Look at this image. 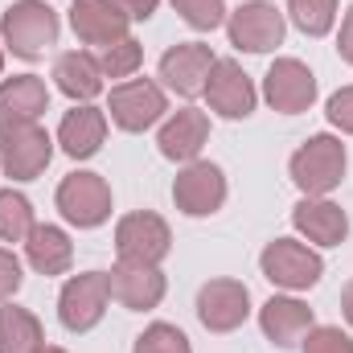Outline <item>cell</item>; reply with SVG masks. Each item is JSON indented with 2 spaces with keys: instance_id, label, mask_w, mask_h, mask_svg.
I'll return each mask as SVG.
<instances>
[{
  "instance_id": "1",
  "label": "cell",
  "mask_w": 353,
  "mask_h": 353,
  "mask_svg": "<svg viewBox=\"0 0 353 353\" xmlns=\"http://www.w3.org/2000/svg\"><path fill=\"white\" fill-rule=\"evenodd\" d=\"M0 33H4V46L17 58L33 62L58 41V12L46 0H17V4H8V12L0 21Z\"/></svg>"
},
{
  "instance_id": "2",
  "label": "cell",
  "mask_w": 353,
  "mask_h": 353,
  "mask_svg": "<svg viewBox=\"0 0 353 353\" xmlns=\"http://www.w3.org/2000/svg\"><path fill=\"white\" fill-rule=\"evenodd\" d=\"M292 181L308 193V197H325L341 185L345 176V144L333 136H312L296 157H292Z\"/></svg>"
},
{
  "instance_id": "3",
  "label": "cell",
  "mask_w": 353,
  "mask_h": 353,
  "mask_svg": "<svg viewBox=\"0 0 353 353\" xmlns=\"http://www.w3.org/2000/svg\"><path fill=\"white\" fill-rule=\"evenodd\" d=\"M173 247V234H169V222L152 210H140V214H128L119 218L115 226V251H119V263H136V267H157Z\"/></svg>"
},
{
  "instance_id": "4",
  "label": "cell",
  "mask_w": 353,
  "mask_h": 353,
  "mask_svg": "<svg viewBox=\"0 0 353 353\" xmlns=\"http://www.w3.org/2000/svg\"><path fill=\"white\" fill-rule=\"evenodd\" d=\"M54 157V140L37 123H4L0 128V169L12 181H33L46 173Z\"/></svg>"
},
{
  "instance_id": "5",
  "label": "cell",
  "mask_w": 353,
  "mask_h": 353,
  "mask_svg": "<svg viewBox=\"0 0 353 353\" xmlns=\"http://www.w3.org/2000/svg\"><path fill=\"white\" fill-rule=\"evenodd\" d=\"M259 267H263V275L275 283V288H288V292H308V288L321 279L325 259H321L312 247L296 243V239H275V243H267V247H263Z\"/></svg>"
},
{
  "instance_id": "6",
  "label": "cell",
  "mask_w": 353,
  "mask_h": 353,
  "mask_svg": "<svg viewBox=\"0 0 353 353\" xmlns=\"http://www.w3.org/2000/svg\"><path fill=\"white\" fill-rule=\"evenodd\" d=\"M107 300H111V275L107 271L74 275V279H66V288L58 296V316L70 333H90L103 321Z\"/></svg>"
},
{
  "instance_id": "7",
  "label": "cell",
  "mask_w": 353,
  "mask_h": 353,
  "mask_svg": "<svg viewBox=\"0 0 353 353\" xmlns=\"http://www.w3.org/2000/svg\"><path fill=\"white\" fill-rule=\"evenodd\" d=\"M58 210L79 230L103 226L111 218V189L99 173H70L58 185Z\"/></svg>"
},
{
  "instance_id": "8",
  "label": "cell",
  "mask_w": 353,
  "mask_h": 353,
  "mask_svg": "<svg viewBox=\"0 0 353 353\" xmlns=\"http://www.w3.org/2000/svg\"><path fill=\"white\" fill-rule=\"evenodd\" d=\"M173 201L189 218H210L226 201V176L210 161H189L173 181Z\"/></svg>"
},
{
  "instance_id": "9",
  "label": "cell",
  "mask_w": 353,
  "mask_h": 353,
  "mask_svg": "<svg viewBox=\"0 0 353 353\" xmlns=\"http://www.w3.org/2000/svg\"><path fill=\"white\" fill-rule=\"evenodd\" d=\"M226 33H230V46L247 54H267L283 41V12L267 0H247L243 8L230 12Z\"/></svg>"
},
{
  "instance_id": "10",
  "label": "cell",
  "mask_w": 353,
  "mask_h": 353,
  "mask_svg": "<svg viewBox=\"0 0 353 353\" xmlns=\"http://www.w3.org/2000/svg\"><path fill=\"white\" fill-rule=\"evenodd\" d=\"M107 111H111L115 128H123V132H144V128H152V123L169 111V103H165V90L157 87L152 79H132V83H119V87L111 90Z\"/></svg>"
},
{
  "instance_id": "11",
  "label": "cell",
  "mask_w": 353,
  "mask_h": 353,
  "mask_svg": "<svg viewBox=\"0 0 353 353\" xmlns=\"http://www.w3.org/2000/svg\"><path fill=\"white\" fill-rule=\"evenodd\" d=\"M205 99H210V107L218 111V115H226V119H247L251 111H255V83H251V74L234 62V58H214V66H210V79H205Z\"/></svg>"
},
{
  "instance_id": "12",
  "label": "cell",
  "mask_w": 353,
  "mask_h": 353,
  "mask_svg": "<svg viewBox=\"0 0 353 353\" xmlns=\"http://www.w3.org/2000/svg\"><path fill=\"white\" fill-rule=\"evenodd\" d=\"M197 316L210 333H230L251 316V292L239 279H210L197 292Z\"/></svg>"
},
{
  "instance_id": "13",
  "label": "cell",
  "mask_w": 353,
  "mask_h": 353,
  "mask_svg": "<svg viewBox=\"0 0 353 353\" xmlns=\"http://www.w3.org/2000/svg\"><path fill=\"white\" fill-rule=\"evenodd\" d=\"M70 25H74L79 41L107 50V46L128 37L132 12L123 8V0H74L70 4Z\"/></svg>"
},
{
  "instance_id": "14",
  "label": "cell",
  "mask_w": 353,
  "mask_h": 353,
  "mask_svg": "<svg viewBox=\"0 0 353 353\" xmlns=\"http://www.w3.org/2000/svg\"><path fill=\"white\" fill-rule=\"evenodd\" d=\"M263 94H267V103H271L275 111H283V115H300V111H308L312 99H316V79H312V70H308L304 62H296V58H279V62L267 70Z\"/></svg>"
},
{
  "instance_id": "15",
  "label": "cell",
  "mask_w": 353,
  "mask_h": 353,
  "mask_svg": "<svg viewBox=\"0 0 353 353\" xmlns=\"http://www.w3.org/2000/svg\"><path fill=\"white\" fill-rule=\"evenodd\" d=\"M210 66H214L210 46H201V41H185V46H173V50L161 58V79H165V87L176 90L181 99H193V94L205 90Z\"/></svg>"
},
{
  "instance_id": "16",
  "label": "cell",
  "mask_w": 353,
  "mask_h": 353,
  "mask_svg": "<svg viewBox=\"0 0 353 353\" xmlns=\"http://www.w3.org/2000/svg\"><path fill=\"white\" fill-rule=\"evenodd\" d=\"M292 226H296L308 243H316V247H341L345 234H350L345 210L333 205V201H325V197H304V201L292 210Z\"/></svg>"
},
{
  "instance_id": "17",
  "label": "cell",
  "mask_w": 353,
  "mask_h": 353,
  "mask_svg": "<svg viewBox=\"0 0 353 353\" xmlns=\"http://www.w3.org/2000/svg\"><path fill=\"white\" fill-rule=\"evenodd\" d=\"M111 300H119L132 312L157 308L165 300V275L161 267H136V263H119L111 271Z\"/></svg>"
},
{
  "instance_id": "18",
  "label": "cell",
  "mask_w": 353,
  "mask_h": 353,
  "mask_svg": "<svg viewBox=\"0 0 353 353\" xmlns=\"http://www.w3.org/2000/svg\"><path fill=\"white\" fill-rule=\"evenodd\" d=\"M205 140H210V119H205V111H197V107H181L173 119L161 128V157H169V161H197V152L205 148Z\"/></svg>"
},
{
  "instance_id": "19",
  "label": "cell",
  "mask_w": 353,
  "mask_h": 353,
  "mask_svg": "<svg viewBox=\"0 0 353 353\" xmlns=\"http://www.w3.org/2000/svg\"><path fill=\"white\" fill-rule=\"evenodd\" d=\"M259 325H263L267 341H275L279 350H292L296 341L308 337V329H312V308L300 304V300H288V296H271L263 308H259Z\"/></svg>"
},
{
  "instance_id": "20",
  "label": "cell",
  "mask_w": 353,
  "mask_h": 353,
  "mask_svg": "<svg viewBox=\"0 0 353 353\" xmlns=\"http://www.w3.org/2000/svg\"><path fill=\"white\" fill-rule=\"evenodd\" d=\"M50 107V90L37 74H17L0 87V128L4 123H37Z\"/></svg>"
},
{
  "instance_id": "21",
  "label": "cell",
  "mask_w": 353,
  "mask_h": 353,
  "mask_svg": "<svg viewBox=\"0 0 353 353\" xmlns=\"http://www.w3.org/2000/svg\"><path fill=\"white\" fill-rule=\"evenodd\" d=\"M103 136H107V115L99 107H74V111H66V119L58 128V144L74 161L94 157L103 148Z\"/></svg>"
},
{
  "instance_id": "22",
  "label": "cell",
  "mask_w": 353,
  "mask_h": 353,
  "mask_svg": "<svg viewBox=\"0 0 353 353\" xmlns=\"http://www.w3.org/2000/svg\"><path fill=\"white\" fill-rule=\"evenodd\" d=\"M25 255H29V267L41 275H62L74 263V247H70L66 230H58V226H33V234L25 239Z\"/></svg>"
},
{
  "instance_id": "23",
  "label": "cell",
  "mask_w": 353,
  "mask_h": 353,
  "mask_svg": "<svg viewBox=\"0 0 353 353\" xmlns=\"http://www.w3.org/2000/svg\"><path fill=\"white\" fill-rule=\"evenodd\" d=\"M54 79H58V90L70 94L74 103H87V99H94L103 90V70H99V62L90 54H83V50L62 54L54 62Z\"/></svg>"
},
{
  "instance_id": "24",
  "label": "cell",
  "mask_w": 353,
  "mask_h": 353,
  "mask_svg": "<svg viewBox=\"0 0 353 353\" xmlns=\"http://www.w3.org/2000/svg\"><path fill=\"white\" fill-rule=\"evenodd\" d=\"M41 345H46L41 321L29 308L4 304L0 308V353H37Z\"/></svg>"
},
{
  "instance_id": "25",
  "label": "cell",
  "mask_w": 353,
  "mask_h": 353,
  "mask_svg": "<svg viewBox=\"0 0 353 353\" xmlns=\"http://www.w3.org/2000/svg\"><path fill=\"white\" fill-rule=\"evenodd\" d=\"M29 234H33V205H29V197L4 189L0 193V239L4 243H25Z\"/></svg>"
},
{
  "instance_id": "26",
  "label": "cell",
  "mask_w": 353,
  "mask_h": 353,
  "mask_svg": "<svg viewBox=\"0 0 353 353\" xmlns=\"http://www.w3.org/2000/svg\"><path fill=\"white\" fill-rule=\"evenodd\" d=\"M292 25L308 37H325L337 21V0H288Z\"/></svg>"
},
{
  "instance_id": "27",
  "label": "cell",
  "mask_w": 353,
  "mask_h": 353,
  "mask_svg": "<svg viewBox=\"0 0 353 353\" xmlns=\"http://www.w3.org/2000/svg\"><path fill=\"white\" fill-rule=\"evenodd\" d=\"M132 353H193V350H189V337H185L176 325L157 321V325H148V329L136 337V350Z\"/></svg>"
},
{
  "instance_id": "28",
  "label": "cell",
  "mask_w": 353,
  "mask_h": 353,
  "mask_svg": "<svg viewBox=\"0 0 353 353\" xmlns=\"http://www.w3.org/2000/svg\"><path fill=\"white\" fill-rule=\"evenodd\" d=\"M140 58H144L140 41L123 37V41H115V46H107V50H103V58H99V70H103L107 79H128V74H136Z\"/></svg>"
},
{
  "instance_id": "29",
  "label": "cell",
  "mask_w": 353,
  "mask_h": 353,
  "mask_svg": "<svg viewBox=\"0 0 353 353\" xmlns=\"http://www.w3.org/2000/svg\"><path fill=\"white\" fill-rule=\"evenodd\" d=\"M173 8L193 25V29H218L226 21V0H173Z\"/></svg>"
},
{
  "instance_id": "30",
  "label": "cell",
  "mask_w": 353,
  "mask_h": 353,
  "mask_svg": "<svg viewBox=\"0 0 353 353\" xmlns=\"http://www.w3.org/2000/svg\"><path fill=\"white\" fill-rule=\"evenodd\" d=\"M304 353H353V341L337 325H321V329H308Z\"/></svg>"
},
{
  "instance_id": "31",
  "label": "cell",
  "mask_w": 353,
  "mask_h": 353,
  "mask_svg": "<svg viewBox=\"0 0 353 353\" xmlns=\"http://www.w3.org/2000/svg\"><path fill=\"white\" fill-rule=\"evenodd\" d=\"M325 115H329V123H333V128H341V132H350V136H353V87L337 90V94L329 99Z\"/></svg>"
},
{
  "instance_id": "32",
  "label": "cell",
  "mask_w": 353,
  "mask_h": 353,
  "mask_svg": "<svg viewBox=\"0 0 353 353\" xmlns=\"http://www.w3.org/2000/svg\"><path fill=\"white\" fill-rule=\"evenodd\" d=\"M21 259L12 255V251H4L0 247V304L8 300V296H17V288H21Z\"/></svg>"
},
{
  "instance_id": "33",
  "label": "cell",
  "mask_w": 353,
  "mask_h": 353,
  "mask_svg": "<svg viewBox=\"0 0 353 353\" xmlns=\"http://www.w3.org/2000/svg\"><path fill=\"white\" fill-rule=\"evenodd\" d=\"M337 54L353 66V8L345 12V25H341V37H337Z\"/></svg>"
},
{
  "instance_id": "34",
  "label": "cell",
  "mask_w": 353,
  "mask_h": 353,
  "mask_svg": "<svg viewBox=\"0 0 353 353\" xmlns=\"http://www.w3.org/2000/svg\"><path fill=\"white\" fill-rule=\"evenodd\" d=\"M157 4H161V0H123V8L132 12V21H148V17L157 12Z\"/></svg>"
},
{
  "instance_id": "35",
  "label": "cell",
  "mask_w": 353,
  "mask_h": 353,
  "mask_svg": "<svg viewBox=\"0 0 353 353\" xmlns=\"http://www.w3.org/2000/svg\"><path fill=\"white\" fill-rule=\"evenodd\" d=\"M341 308H345V321L353 325V279L345 283V292H341Z\"/></svg>"
},
{
  "instance_id": "36",
  "label": "cell",
  "mask_w": 353,
  "mask_h": 353,
  "mask_svg": "<svg viewBox=\"0 0 353 353\" xmlns=\"http://www.w3.org/2000/svg\"><path fill=\"white\" fill-rule=\"evenodd\" d=\"M37 353H66V350H58V345H41Z\"/></svg>"
},
{
  "instance_id": "37",
  "label": "cell",
  "mask_w": 353,
  "mask_h": 353,
  "mask_svg": "<svg viewBox=\"0 0 353 353\" xmlns=\"http://www.w3.org/2000/svg\"><path fill=\"white\" fill-rule=\"evenodd\" d=\"M0 70H4V54H0Z\"/></svg>"
}]
</instances>
